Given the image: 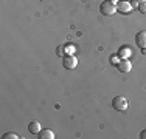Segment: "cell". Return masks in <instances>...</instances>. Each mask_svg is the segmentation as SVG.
I'll use <instances>...</instances> for the list:
<instances>
[{
  "label": "cell",
  "mask_w": 146,
  "mask_h": 139,
  "mask_svg": "<svg viewBox=\"0 0 146 139\" xmlns=\"http://www.w3.org/2000/svg\"><path fill=\"white\" fill-rule=\"evenodd\" d=\"M131 54H132V51H131L129 47H121L120 51H118V57L120 59H127Z\"/></svg>",
  "instance_id": "ba28073f"
},
{
  "label": "cell",
  "mask_w": 146,
  "mask_h": 139,
  "mask_svg": "<svg viewBox=\"0 0 146 139\" xmlns=\"http://www.w3.org/2000/svg\"><path fill=\"white\" fill-rule=\"evenodd\" d=\"M134 2H138V3H141V2H146V0H134Z\"/></svg>",
  "instance_id": "5bb4252c"
},
{
  "label": "cell",
  "mask_w": 146,
  "mask_h": 139,
  "mask_svg": "<svg viewBox=\"0 0 146 139\" xmlns=\"http://www.w3.org/2000/svg\"><path fill=\"white\" fill-rule=\"evenodd\" d=\"M140 138H141V139H146V130H141V133H140Z\"/></svg>",
  "instance_id": "4fadbf2b"
},
{
  "label": "cell",
  "mask_w": 146,
  "mask_h": 139,
  "mask_svg": "<svg viewBox=\"0 0 146 139\" xmlns=\"http://www.w3.org/2000/svg\"><path fill=\"white\" fill-rule=\"evenodd\" d=\"M37 138L39 139H54V133L51 130H40Z\"/></svg>",
  "instance_id": "9c48e42d"
},
{
  "label": "cell",
  "mask_w": 146,
  "mask_h": 139,
  "mask_svg": "<svg viewBox=\"0 0 146 139\" xmlns=\"http://www.w3.org/2000/svg\"><path fill=\"white\" fill-rule=\"evenodd\" d=\"M2 138H3V139H19V136H17L16 133H13V131H9V133H5Z\"/></svg>",
  "instance_id": "8fae6325"
},
{
  "label": "cell",
  "mask_w": 146,
  "mask_h": 139,
  "mask_svg": "<svg viewBox=\"0 0 146 139\" xmlns=\"http://www.w3.org/2000/svg\"><path fill=\"white\" fill-rule=\"evenodd\" d=\"M117 68L120 70L121 73H129L132 70V64L127 59H120V60L117 62Z\"/></svg>",
  "instance_id": "277c9868"
},
{
  "label": "cell",
  "mask_w": 146,
  "mask_h": 139,
  "mask_svg": "<svg viewBox=\"0 0 146 139\" xmlns=\"http://www.w3.org/2000/svg\"><path fill=\"white\" fill-rule=\"evenodd\" d=\"M76 65H78V59L73 54H65L64 56V59H62V67L65 70H73V68H76Z\"/></svg>",
  "instance_id": "3957f363"
},
{
  "label": "cell",
  "mask_w": 146,
  "mask_h": 139,
  "mask_svg": "<svg viewBox=\"0 0 146 139\" xmlns=\"http://www.w3.org/2000/svg\"><path fill=\"white\" fill-rule=\"evenodd\" d=\"M100 12H101L103 16H112V14L117 12V5L112 2H109V0H104L101 5H100Z\"/></svg>",
  "instance_id": "7a4b0ae2"
},
{
  "label": "cell",
  "mask_w": 146,
  "mask_h": 139,
  "mask_svg": "<svg viewBox=\"0 0 146 139\" xmlns=\"http://www.w3.org/2000/svg\"><path fill=\"white\" fill-rule=\"evenodd\" d=\"M28 131L31 134H39V131H40V124L37 122V121H33V122H30L28 125Z\"/></svg>",
  "instance_id": "52a82bcc"
},
{
  "label": "cell",
  "mask_w": 146,
  "mask_h": 139,
  "mask_svg": "<svg viewBox=\"0 0 146 139\" xmlns=\"http://www.w3.org/2000/svg\"><path fill=\"white\" fill-rule=\"evenodd\" d=\"M135 43H137L138 48L146 50V31H140V33H137V36H135Z\"/></svg>",
  "instance_id": "5b68a950"
},
{
  "label": "cell",
  "mask_w": 146,
  "mask_h": 139,
  "mask_svg": "<svg viewBox=\"0 0 146 139\" xmlns=\"http://www.w3.org/2000/svg\"><path fill=\"white\" fill-rule=\"evenodd\" d=\"M112 108L115 111H126L127 110V99L124 96H115L112 99Z\"/></svg>",
  "instance_id": "6da1fadb"
},
{
  "label": "cell",
  "mask_w": 146,
  "mask_h": 139,
  "mask_svg": "<svg viewBox=\"0 0 146 139\" xmlns=\"http://www.w3.org/2000/svg\"><path fill=\"white\" fill-rule=\"evenodd\" d=\"M131 8H132V5L129 2H126V0H120L118 5H117V11L121 12V14H129Z\"/></svg>",
  "instance_id": "8992f818"
},
{
  "label": "cell",
  "mask_w": 146,
  "mask_h": 139,
  "mask_svg": "<svg viewBox=\"0 0 146 139\" xmlns=\"http://www.w3.org/2000/svg\"><path fill=\"white\" fill-rule=\"evenodd\" d=\"M118 2V0H112V3H117Z\"/></svg>",
  "instance_id": "9a60e30c"
},
{
  "label": "cell",
  "mask_w": 146,
  "mask_h": 139,
  "mask_svg": "<svg viewBox=\"0 0 146 139\" xmlns=\"http://www.w3.org/2000/svg\"><path fill=\"white\" fill-rule=\"evenodd\" d=\"M62 51H64V54H75V51H76V48H75V45H65V47H62Z\"/></svg>",
  "instance_id": "30bf717a"
},
{
  "label": "cell",
  "mask_w": 146,
  "mask_h": 139,
  "mask_svg": "<svg viewBox=\"0 0 146 139\" xmlns=\"http://www.w3.org/2000/svg\"><path fill=\"white\" fill-rule=\"evenodd\" d=\"M138 11H140L141 14H146V2L138 3Z\"/></svg>",
  "instance_id": "7c38bea8"
}]
</instances>
